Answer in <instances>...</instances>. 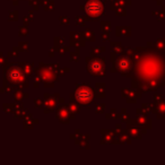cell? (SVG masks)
Listing matches in <instances>:
<instances>
[{
	"mask_svg": "<svg viewBox=\"0 0 165 165\" xmlns=\"http://www.w3.org/2000/svg\"><path fill=\"white\" fill-rule=\"evenodd\" d=\"M9 77H10V79L16 82V80H19L22 78V72L18 69H12L10 72H9Z\"/></svg>",
	"mask_w": 165,
	"mask_h": 165,
	"instance_id": "cell-3",
	"label": "cell"
},
{
	"mask_svg": "<svg viewBox=\"0 0 165 165\" xmlns=\"http://www.w3.org/2000/svg\"><path fill=\"white\" fill-rule=\"evenodd\" d=\"M91 66H92L91 69L94 71V72H96L98 70H101V69H102V66H101L100 63H96V62H94V63H93V65H91Z\"/></svg>",
	"mask_w": 165,
	"mask_h": 165,
	"instance_id": "cell-4",
	"label": "cell"
},
{
	"mask_svg": "<svg viewBox=\"0 0 165 165\" xmlns=\"http://www.w3.org/2000/svg\"><path fill=\"white\" fill-rule=\"evenodd\" d=\"M85 10L89 15H98L102 12V5L98 1H89L85 7Z\"/></svg>",
	"mask_w": 165,
	"mask_h": 165,
	"instance_id": "cell-2",
	"label": "cell"
},
{
	"mask_svg": "<svg viewBox=\"0 0 165 165\" xmlns=\"http://www.w3.org/2000/svg\"><path fill=\"white\" fill-rule=\"evenodd\" d=\"M76 98L80 103H88L89 101L93 98V94H92L91 89L86 88V87H82V88L77 91Z\"/></svg>",
	"mask_w": 165,
	"mask_h": 165,
	"instance_id": "cell-1",
	"label": "cell"
}]
</instances>
